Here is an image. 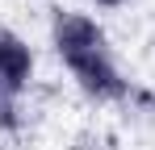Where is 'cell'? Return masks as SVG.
<instances>
[{
	"instance_id": "1",
	"label": "cell",
	"mask_w": 155,
	"mask_h": 150,
	"mask_svg": "<svg viewBox=\"0 0 155 150\" xmlns=\"http://www.w3.org/2000/svg\"><path fill=\"white\" fill-rule=\"evenodd\" d=\"M51 46L84 96H92V100L126 96V79L113 63V50H109L101 21H92L88 13H76V8H59L51 21Z\"/></svg>"
},
{
	"instance_id": "4",
	"label": "cell",
	"mask_w": 155,
	"mask_h": 150,
	"mask_svg": "<svg viewBox=\"0 0 155 150\" xmlns=\"http://www.w3.org/2000/svg\"><path fill=\"white\" fill-rule=\"evenodd\" d=\"M97 4H122V0H97Z\"/></svg>"
},
{
	"instance_id": "2",
	"label": "cell",
	"mask_w": 155,
	"mask_h": 150,
	"mask_svg": "<svg viewBox=\"0 0 155 150\" xmlns=\"http://www.w3.org/2000/svg\"><path fill=\"white\" fill-rule=\"evenodd\" d=\"M29 79H34V50H29V42L17 29L0 25V83H4L8 92L25 96Z\"/></svg>"
},
{
	"instance_id": "3",
	"label": "cell",
	"mask_w": 155,
	"mask_h": 150,
	"mask_svg": "<svg viewBox=\"0 0 155 150\" xmlns=\"http://www.w3.org/2000/svg\"><path fill=\"white\" fill-rule=\"evenodd\" d=\"M17 125H21V96L0 83V129H17Z\"/></svg>"
}]
</instances>
